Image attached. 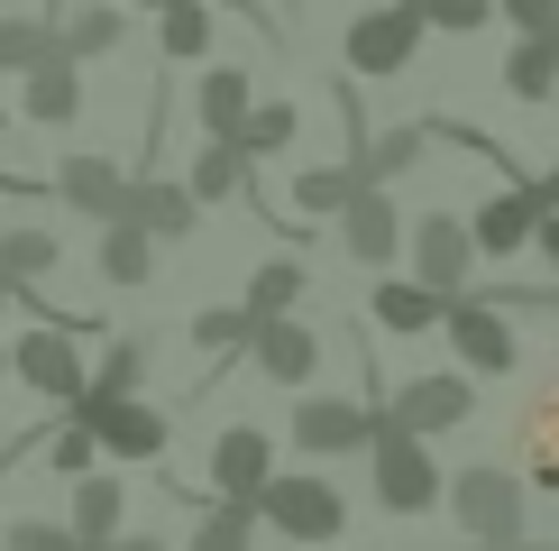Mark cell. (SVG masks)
Segmentation results:
<instances>
[{
	"label": "cell",
	"mask_w": 559,
	"mask_h": 551,
	"mask_svg": "<svg viewBox=\"0 0 559 551\" xmlns=\"http://www.w3.org/2000/svg\"><path fill=\"white\" fill-rule=\"evenodd\" d=\"M367 478H377L385 515H431V505L450 496V478L431 469V442H423V432H404L385 405H377V442H367Z\"/></svg>",
	"instance_id": "obj_1"
},
{
	"label": "cell",
	"mask_w": 559,
	"mask_h": 551,
	"mask_svg": "<svg viewBox=\"0 0 559 551\" xmlns=\"http://www.w3.org/2000/svg\"><path fill=\"white\" fill-rule=\"evenodd\" d=\"M423 37H431L423 0H385V10H358V19H348L340 56H348V74H358V83H385V74H404V65L423 56Z\"/></svg>",
	"instance_id": "obj_2"
},
{
	"label": "cell",
	"mask_w": 559,
	"mask_h": 551,
	"mask_svg": "<svg viewBox=\"0 0 559 551\" xmlns=\"http://www.w3.org/2000/svg\"><path fill=\"white\" fill-rule=\"evenodd\" d=\"M258 515H266V534H285V542H331V534H348V496H340L321 469H275L266 496H258Z\"/></svg>",
	"instance_id": "obj_3"
},
{
	"label": "cell",
	"mask_w": 559,
	"mask_h": 551,
	"mask_svg": "<svg viewBox=\"0 0 559 551\" xmlns=\"http://www.w3.org/2000/svg\"><path fill=\"white\" fill-rule=\"evenodd\" d=\"M440 340L459 350V367L468 377H514V359H523V340H514V313L504 304H486V294H450V313H440Z\"/></svg>",
	"instance_id": "obj_4"
},
{
	"label": "cell",
	"mask_w": 559,
	"mask_h": 551,
	"mask_svg": "<svg viewBox=\"0 0 559 551\" xmlns=\"http://www.w3.org/2000/svg\"><path fill=\"white\" fill-rule=\"evenodd\" d=\"M440 505L459 515V534H468V542H523V478L496 469V459H486V469H459Z\"/></svg>",
	"instance_id": "obj_5"
},
{
	"label": "cell",
	"mask_w": 559,
	"mask_h": 551,
	"mask_svg": "<svg viewBox=\"0 0 559 551\" xmlns=\"http://www.w3.org/2000/svg\"><path fill=\"white\" fill-rule=\"evenodd\" d=\"M74 340L83 331H64V321H28V331L10 340V377L28 386V396H46V405H74L83 386H92V367H83Z\"/></svg>",
	"instance_id": "obj_6"
},
{
	"label": "cell",
	"mask_w": 559,
	"mask_h": 551,
	"mask_svg": "<svg viewBox=\"0 0 559 551\" xmlns=\"http://www.w3.org/2000/svg\"><path fill=\"white\" fill-rule=\"evenodd\" d=\"M64 413H83V423L102 432V450H110V459H156V450L175 442V423H166L147 396H92V386H83Z\"/></svg>",
	"instance_id": "obj_7"
},
{
	"label": "cell",
	"mask_w": 559,
	"mask_h": 551,
	"mask_svg": "<svg viewBox=\"0 0 559 551\" xmlns=\"http://www.w3.org/2000/svg\"><path fill=\"white\" fill-rule=\"evenodd\" d=\"M404 248H413V276H423L431 294H468L477 285V230L459 212H423Z\"/></svg>",
	"instance_id": "obj_8"
},
{
	"label": "cell",
	"mask_w": 559,
	"mask_h": 551,
	"mask_svg": "<svg viewBox=\"0 0 559 551\" xmlns=\"http://www.w3.org/2000/svg\"><path fill=\"white\" fill-rule=\"evenodd\" d=\"M377 405H385L404 432H423V442H431V432H459V423L477 413V377H468V367H459V377H404V386L377 396Z\"/></svg>",
	"instance_id": "obj_9"
},
{
	"label": "cell",
	"mask_w": 559,
	"mask_h": 551,
	"mask_svg": "<svg viewBox=\"0 0 559 551\" xmlns=\"http://www.w3.org/2000/svg\"><path fill=\"white\" fill-rule=\"evenodd\" d=\"M367 442H377V405H358V396H302L294 405V450L348 459V450H367Z\"/></svg>",
	"instance_id": "obj_10"
},
{
	"label": "cell",
	"mask_w": 559,
	"mask_h": 551,
	"mask_svg": "<svg viewBox=\"0 0 559 551\" xmlns=\"http://www.w3.org/2000/svg\"><path fill=\"white\" fill-rule=\"evenodd\" d=\"M413 239V221L394 212V184H358L348 194V212H340V248L358 267H394V248Z\"/></svg>",
	"instance_id": "obj_11"
},
{
	"label": "cell",
	"mask_w": 559,
	"mask_h": 551,
	"mask_svg": "<svg viewBox=\"0 0 559 551\" xmlns=\"http://www.w3.org/2000/svg\"><path fill=\"white\" fill-rule=\"evenodd\" d=\"M248 367H258L266 386H312L321 331H312V321H294V313H266L258 331H248Z\"/></svg>",
	"instance_id": "obj_12"
},
{
	"label": "cell",
	"mask_w": 559,
	"mask_h": 551,
	"mask_svg": "<svg viewBox=\"0 0 559 551\" xmlns=\"http://www.w3.org/2000/svg\"><path fill=\"white\" fill-rule=\"evenodd\" d=\"M468 230H477V258H514V248H532V230H542V184L514 175L504 194H486L468 212Z\"/></svg>",
	"instance_id": "obj_13"
},
{
	"label": "cell",
	"mask_w": 559,
	"mask_h": 551,
	"mask_svg": "<svg viewBox=\"0 0 559 551\" xmlns=\"http://www.w3.org/2000/svg\"><path fill=\"white\" fill-rule=\"evenodd\" d=\"M19 120L28 129H64V120H83V56H37L28 74H19Z\"/></svg>",
	"instance_id": "obj_14"
},
{
	"label": "cell",
	"mask_w": 559,
	"mask_h": 551,
	"mask_svg": "<svg viewBox=\"0 0 559 551\" xmlns=\"http://www.w3.org/2000/svg\"><path fill=\"white\" fill-rule=\"evenodd\" d=\"M266 478H275V442H266L258 423H229L221 442H212V496L258 505V496H266Z\"/></svg>",
	"instance_id": "obj_15"
},
{
	"label": "cell",
	"mask_w": 559,
	"mask_h": 551,
	"mask_svg": "<svg viewBox=\"0 0 559 551\" xmlns=\"http://www.w3.org/2000/svg\"><path fill=\"white\" fill-rule=\"evenodd\" d=\"M120 221H138L156 248H166V239H193V221H202V194H193V184H166V175H129V202H120Z\"/></svg>",
	"instance_id": "obj_16"
},
{
	"label": "cell",
	"mask_w": 559,
	"mask_h": 551,
	"mask_svg": "<svg viewBox=\"0 0 559 551\" xmlns=\"http://www.w3.org/2000/svg\"><path fill=\"white\" fill-rule=\"evenodd\" d=\"M440 313H450V294H431L423 276H377V294H367V321H377V331H394V340L440 331Z\"/></svg>",
	"instance_id": "obj_17"
},
{
	"label": "cell",
	"mask_w": 559,
	"mask_h": 551,
	"mask_svg": "<svg viewBox=\"0 0 559 551\" xmlns=\"http://www.w3.org/2000/svg\"><path fill=\"white\" fill-rule=\"evenodd\" d=\"M56 202H74L83 221H120L129 175L110 166V156H64V166H56Z\"/></svg>",
	"instance_id": "obj_18"
},
{
	"label": "cell",
	"mask_w": 559,
	"mask_h": 551,
	"mask_svg": "<svg viewBox=\"0 0 559 551\" xmlns=\"http://www.w3.org/2000/svg\"><path fill=\"white\" fill-rule=\"evenodd\" d=\"M129 37V0H74V10H64L56 19V46H64V56H110V46H120Z\"/></svg>",
	"instance_id": "obj_19"
},
{
	"label": "cell",
	"mask_w": 559,
	"mask_h": 551,
	"mask_svg": "<svg viewBox=\"0 0 559 551\" xmlns=\"http://www.w3.org/2000/svg\"><path fill=\"white\" fill-rule=\"evenodd\" d=\"M423 148H431V120H404V129H367V148L348 156V166H358V184H394V175H413V166H423Z\"/></svg>",
	"instance_id": "obj_20"
},
{
	"label": "cell",
	"mask_w": 559,
	"mask_h": 551,
	"mask_svg": "<svg viewBox=\"0 0 559 551\" xmlns=\"http://www.w3.org/2000/svg\"><path fill=\"white\" fill-rule=\"evenodd\" d=\"M504 92L514 102H559V28L504 46Z\"/></svg>",
	"instance_id": "obj_21"
},
{
	"label": "cell",
	"mask_w": 559,
	"mask_h": 551,
	"mask_svg": "<svg viewBox=\"0 0 559 551\" xmlns=\"http://www.w3.org/2000/svg\"><path fill=\"white\" fill-rule=\"evenodd\" d=\"M92 267H102V285H147V276H156V239H147L138 221H102Z\"/></svg>",
	"instance_id": "obj_22"
},
{
	"label": "cell",
	"mask_w": 559,
	"mask_h": 551,
	"mask_svg": "<svg viewBox=\"0 0 559 551\" xmlns=\"http://www.w3.org/2000/svg\"><path fill=\"white\" fill-rule=\"evenodd\" d=\"M120 515H129V488L110 469H83L74 478V515H64V524H74L83 542H110V534H120Z\"/></svg>",
	"instance_id": "obj_23"
},
{
	"label": "cell",
	"mask_w": 559,
	"mask_h": 551,
	"mask_svg": "<svg viewBox=\"0 0 559 551\" xmlns=\"http://www.w3.org/2000/svg\"><path fill=\"white\" fill-rule=\"evenodd\" d=\"M248 102H258V92H248V65H212L202 92H193V110H202V129H212V138H239Z\"/></svg>",
	"instance_id": "obj_24"
},
{
	"label": "cell",
	"mask_w": 559,
	"mask_h": 551,
	"mask_svg": "<svg viewBox=\"0 0 559 551\" xmlns=\"http://www.w3.org/2000/svg\"><path fill=\"white\" fill-rule=\"evenodd\" d=\"M258 534H266V515H258V505H239V496H212L183 551H258Z\"/></svg>",
	"instance_id": "obj_25"
},
{
	"label": "cell",
	"mask_w": 559,
	"mask_h": 551,
	"mask_svg": "<svg viewBox=\"0 0 559 551\" xmlns=\"http://www.w3.org/2000/svg\"><path fill=\"white\" fill-rule=\"evenodd\" d=\"M523 459H532V488L559 496V386L523 405Z\"/></svg>",
	"instance_id": "obj_26"
},
{
	"label": "cell",
	"mask_w": 559,
	"mask_h": 551,
	"mask_svg": "<svg viewBox=\"0 0 559 551\" xmlns=\"http://www.w3.org/2000/svg\"><path fill=\"white\" fill-rule=\"evenodd\" d=\"M248 175H258V156H248L239 138H212V148L193 156V175H183V184H193L202 202H229V194H248Z\"/></svg>",
	"instance_id": "obj_27"
},
{
	"label": "cell",
	"mask_w": 559,
	"mask_h": 551,
	"mask_svg": "<svg viewBox=\"0 0 559 551\" xmlns=\"http://www.w3.org/2000/svg\"><path fill=\"white\" fill-rule=\"evenodd\" d=\"M348 194H358V166H302L294 175V221H340L348 212Z\"/></svg>",
	"instance_id": "obj_28"
},
{
	"label": "cell",
	"mask_w": 559,
	"mask_h": 551,
	"mask_svg": "<svg viewBox=\"0 0 559 551\" xmlns=\"http://www.w3.org/2000/svg\"><path fill=\"white\" fill-rule=\"evenodd\" d=\"M56 258H64L56 230H37V221H10V230H0V276H10V285H37Z\"/></svg>",
	"instance_id": "obj_29"
},
{
	"label": "cell",
	"mask_w": 559,
	"mask_h": 551,
	"mask_svg": "<svg viewBox=\"0 0 559 551\" xmlns=\"http://www.w3.org/2000/svg\"><path fill=\"white\" fill-rule=\"evenodd\" d=\"M156 37H166V65L212 56V0H166L156 10Z\"/></svg>",
	"instance_id": "obj_30"
},
{
	"label": "cell",
	"mask_w": 559,
	"mask_h": 551,
	"mask_svg": "<svg viewBox=\"0 0 559 551\" xmlns=\"http://www.w3.org/2000/svg\"><path fill=\"white\" fill-rule=\"evenodd\" d=\"M302 285H312V267H302V258H266L258 276H248V294H239V304L266 321V313H294V304H302Z\"/></svg>",
	"instance_id": "obj_31"
},
{
	"label": "cell",
	"mask_w": 559,
	"mask_h": 551,
	"mask_svg": "<svg viewBox=\"0 0 559 551\" xmlns=\"http://www.w3.org/2000/svg\"><path fill=\"white\" fill-rule=\"evenodd\" d=\"M302 138V110L294 102H248V120H239V148L248 156H285Z\"/></svg>",
	"instance_id": "obj_32"
},
{
	"label": "cell",
	"mask_w": 559,
	"mask_h": 551,
	"mask_svg": "<svg viewBox=\"0 0 559 551\" xmlns=\"http://www.w3.org/2000/svg\"><path fill=\"white\" fill-rule=\"evenodd\" d=\"M248 331H258V313H248V304H212V313H193V350H212V359L248 350Z\"/></svg>",
	"instance_id": "obj_33"
},
{
	"label": "cell",
	"mask_w": 559,
	"mask_h": 551,
	"mask_svg": "<svg viewBox=\"0 0 559 551\" xmlns=\"http://www.w3.org/2000/svg\"><path fill=\"white\" fill-rule=\"evenodd\" d=\"M37 56H56V19H0V74H28Z\"/></svg>",
	"instance_id": "obj_34"
},
{
	"label": "cell",
	"mask_w": 559,
	"mask_h": 551,
	"mask_svg": "<svg viewBox=\"0 0 559 551\" xmlns=\"http://www.w3.org/2000/svg\"><path fill=\"white\" fill-rule=\"evenodd\" d=\"M138 377H147V340H110L92 367V396H138Z\"/></svg>",
	"instance_id": "obj_35"
},
{
	"label": "cell",
	"mask_w": 559,
	"mask_h": 551,
	"mask_svg": "<svg viewBox=\"0 0 559 551\" xmlns=\"http://www.w3.org/2000/svg\"><path fill=\"white\" fill-rule=\"evenodd\" d=\"M92 450H102V432H92L83 413H64V423L46 432V469H64V478H83V469H92Z\"/></svg>",
	"instance_id": "obj_36"
},
{
	"label": "cell",
	"mask_w": 559,
	"mask_h": 551,
	"mask_svg": "<svg viewBox=\"0 0 559 551\" xmlns=\"http://www.w3.org/2000/svg\"><path fill=\"white\" fill-rule=\"evenodd\" d=\"M0 551H102V542H83L74 524H37V515H19V524H10V542H0Z\"/></svg>",
	"instance_id": "obj_37"
},
{
	"label": "cell",
	"mask_w": 559,
	"mask_h": 551,
	"mask_svg": "<svg viewBox=\"0 0 559 551\" xmlns=\"http://www.w3.org/2000/svg\"><path fill=\"white\" fill-rule=\"evenodd\" d=\"M423 19H431L440 37H477L486 19H496V0H423Z\"/></svg>",
	"instance_id": "obj_38"
},
{
	"label": "cell",
	"mask_w": 559,
	"mask_h": 551,
	"mask_svg": "<svg viewBox=\"0 0 559 551\" xmlns=\"http://www.w3.org/2000/svg\"><path fill=\"white\" fill-rule=\"evenodd\" d=\"M477 294L504 313H559V285H477Z\"/></svg>",
	"instance_id": "obj_39"
},
{
	"label": "cell",
	"mask_w": 559,
	"mask_h": 551,
	"mask_svg": "<svg viewBox=\"0 0 559 551\" xmlns=\"http://www.w3.org/2000/svg\"><path fill=\"white\" fill-rule=\"evenodd\" d=\"M504 10V28L514 37H542V28H559V0H496Z\"/></svg>",
	"instance_id": "obj_40"
},
{
	"label": "cell",
	"mask_w": 559,
	"mask_h": 551,
	"mask_svg": "<svg viewBox=\"0 0 559 551\" xmlns=\"http://www.w3.org/2000/svg\"><path fill=\"white\" fill-rule=\"evenodd\" d=\"M532 248H542V267L559 276V212H542V230H532Z\"/></svg>",
	"instance_id": "obj_41"
},
{
	"label": "cell",
	"mask_w": 559,
	"mask_h": 551,
	"mask_svg": "<svg viewBox=\"0 0 559 551\" xmlns=\"http://www.w3.org/2000/svg\"><path fill=\"white\" fill-rule=\"evenodd\" d=\"M102 551H166V534H110Z\"/></svg>",
	"instance_id": "obj_42"
},
{
	"label": "cell",
	"mask_w": 559,
	"mask_h": 551,
	"mask_svg": "<svg viewBox=\"0 0 559 551\" xmlns=\"http://www.w3.org/2000/svg\"><path fill=\"white\" fill-rule=\"evenodd\" d=\"M532 184H542V212H559V166H542Z\"/></svg>",
	"instance_id": "obj_43"
},
{
	"label": "cell",
	"mask_w": 559,
	"mask_h": 551,
	"mask_svg": "<svg viewBox=\"0 0 559 551\" xmlns=\"http://www.w3.org/2000/svg\"><path fill=\"white\" fill-rule=\"evenodd\" d=\"M10 304H19V285H10V276H0V313H10Z\"/></svg>",
	"instance_id": "obj_44"
},
{
	"label": "cell",
	"mask_w": 559,
	"mask_h": 551,
	"mask_svg": "<svg viewBox=\"0 0 559 551\" xmlns=\"http://www.w3.org/2000/svg\"><path fill=\"white\" fill-rule=\"evenodd\" d=\"M477 551H523V542H477Z\"/></svg>",
	"instance_id": "obj_45"
},
{
	"label": "cell",
	"mask_w": 559,
	"mask_h": 551,
	"mask_svg": "<svg viewBox=\"0 0 559 551\" xmlns=\"http://www.w3.org/2000/svg\"><path fill=\"white\" fill-rule=\"evenodd\" d=\"M0 377H10V340H0Z\"/></svg>",
	"instance_id": "obj_46"
},
{
	"label": "cell",
	"mask_w": 559,
	"mask_h": 551,
	"mask_svg": "<svg viewBox=\"0 0 559 551\" xmlns=\"http://www.w3.org/2000/svg\"><path fill=\"white\" fill-rule=\"evenodd\" d=\"M129 10H166V0H129Z\"/></svg>",
	"instance_id": "obj_47"
},
{
	"label": "cell",
	"mask_w": 559,
	"mask_h": 551,
	"mask_svg": "<svg viewBox=\"0 0 559 551\" xmlns=\"http://www.w3.org/2000/svg\"><path fill=\"white\" fill-rule=\"evenodd\" d=\"M523 551H559V542H523Z\"/></svg>",
	"instance_id": "obj_48"
},
{
	"label": "cell",
	"mask_w": 559,
	"mask_h": 551,
	"mask_svg": "<svg viewBox=\"0 0 559 551\" xmlns=\"http://www.w3.org/2000/svg\"><path fill=\"white\" fill-rule=\"evenodd\" d=\"M0 129H10V110H0Z\"/></svg>",
	"instance_id": "obj_49"
},
{
	"label": "cell",
	"mask_w": 559,
	"mask_h": 551,
	"mask_svg": "<svg viewBox=\"0 0 559 551\" xmlns=\"http://www.w3.org/2000/svg\"><path fill=\"white\" fill-rule=\"evenodd\" d=\"M0 230H10V221H0Z\"/></svg>",
	"instance_id": "obj_50"
}]
</instances>
